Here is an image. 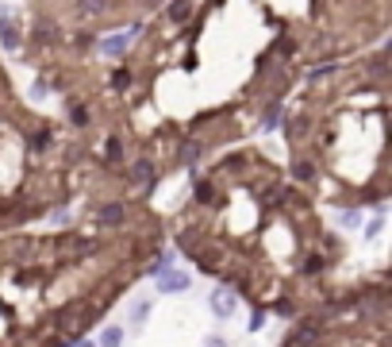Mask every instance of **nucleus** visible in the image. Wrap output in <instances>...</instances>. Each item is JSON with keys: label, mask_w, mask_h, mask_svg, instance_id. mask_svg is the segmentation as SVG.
I'll return each instance as SVG.
<instances>
[{"label": "nucleus", "mask_w": 392, "mask_h": 347, "mask_svg": "<svg viewBox=\"0 0 392 347\" xmlns=\"http://www.w3.org/2000/svg\"><path fill=\"white\" fill-rule=\"evenodd\" d=\"M204 347H227V340H223V336H208Z\"/></svg>", "instance_id": "2eb2a0df"}, {"label": "nucleus", "mask_w": 392, "mask_h": 347, "mask_svg": "<svg viewBox=\"0 0 392 347\" xmlns=\"http://www.w3.org/2000/svg\"><path fill=\"white\" fill-rule=\"evenodd\" d=\"M73 347H97L92 340H73Z\"/></svg>", "instance_id": "dca6fc26"}, {"label": "nucleus", "mask_w": 392, "mask_h": 347, "mask_svg": "<svg viewBox=\"0 0 392 347\" xmlns=\"http://www.w3.org/2000/svg\"><path fill=\"white\" fill-rule=\"evenodd\" d=\"M154 282H158V294H185V289H193V278L177 266H161Z\"/></svg>", "instance_id": "6e6552de"}, {"label": "nucleus", "mask_w": 392, "mask_h": 347, "mask_svg": "<svg viewBox=\"0 0 392 347\" xmlns=\"http://www.w3.org/2000/svg\"><path fill=\"white\" fill-rule=\"evenodd\" d=\"M0 46H4L8 54H20L27 46V31L12 12H0Z\"/></svg>", "instance_id": "39448f33"}, {"label": "nucleus", "mask_w": 392, "mask_h": 347, "mask_svg": "<svg viewBox=\"0 0 392 347\" xmlns=\"http://www.w3.org/2000/svg\"><path fill=\"white\" fill-rule=\"evenodd\" d=\"M97 347H123V324H108V328H104Z\"/></svg>", "instance_id": "9d476101"}, {"label": "nucleus", "mask_w": 392, "mask_h": 347, "mask_svg": "<svg viewBox=\"0 0 392 347\" xmlns=\"http://www.w3.org/2000/svg\"><path fill=\"white\" fill-rule=\"evenodd\" d=\"M193 16H196V0H166L161 4V24L166 27H185V24H193Z\"/></svg>", "instance_id": "0eeeda50"}, {"label": "nucleus", "mask_w": 392, "mask_h": 347, "mask_svg": "<svg viewBox=\"0 0 392 347\" xmlns=\"http://www.w3.org/2000/svg\"><path fill=\"white\" fill-rule=\"evenodd\" d=\"M381 232H385V217H373V220L366 224V239H377Z\"/></svg>", "instance_id": "ddd939ff"}, {"label": "nucleus", "mask_w": 392, "mask_h": 347, "mask_svg": "<svg viewBox=\"0 0 392 347\" xmlns=\"http://www.w3.org/2000/svg\"><path fill=\"white\" fill-rule=\"evenodd\" d=\"M73 27H104L112 20H123L120 0H70Z\"/></svg>", "instance_id": "f257e3e1"}, {"label": "nucleus", "mask_w": 392, "mask_h": 347, "mask_svg": "<svg viewBox=\"0 0 392 347\" xmlns=\"http://www.w3.org/2000/svg\"><path fill=\"white\" fill-rule=\"evenodd\" d=\"M123 170H127V182L135 185V190H147V193L154 190V185L161 182V174H166L158 158H154V155H147V151L135 155V158H127V166H123Z\"/></svg>", "instance_id": "7ed1b4c3"}, {"label": "nucleus", "mask_w": 392, "mask_h": 347, "mask_svg": "<svg viewBox=\"0 0 392 347\" xmlns=\"http://www.w3.org/2000/svg\"><path fill=\"white\" fill-rule=\"evenodd\" d=\"M139 31H108V35H97V51L92 54H104V58H127L131 43H135Z\"/></svg>", "instance_id": "20e7f679"}, {"label": "nucleus", "mask_w": 392, "mask_h": 347, "mask_svg": "<svg viewBox=\"0 0 392 347\" xmlns=\"http://www.w3.org/2000/svg\"><path fill=\"white\" fill-rule=\"evenodd\" d=\"M262 324H265V309H254V316H250V328L258 332V328H262Z\"/></svg>", "instance_id": "4468645a"}, {"label": "nucleus", "mask_w": 392, "mask_h": 347, "mask_svg": "<svg viewBox=\"0 0 392 347\" xmlns=\"http://www.w3.org/2000/svg\"><path fill=\"white\" fill-rule=\"evenodd\" d=\"M123 220H127V204L123 201H104L97 209V224H104V228H120Z\"/></svg>", "instance_id": "1a4fd4ad"}, {"label": "nucleus", "mask_w": 392, "mask_h": 347, "mask_svg": "<svg viewBox=\"0 0 392 347\" xmlns=\"http://www.w3.org/2000/svg\"><path fill=\"white\" fill-rule=\"evenodd\" d=\"M339 224H342V228H358V224H361V209H358V204H346V209L339 212Z\"/></svg>", "instance_id": "9b49d317"}, {"label": "nucleus", "mask_w": 392, "mask_h": 347, "mask_svg": "<svg viewBox=\"0 0 392 347\" xmlns=\"http://www.w3.org/2000/svg\"><path fill=\"white\" fill-rule=\"evenodd\" d=\"M150 309H154V301H139L135 309H131V324H142L150 316Z\"/></svg>", "instance_id": "f8f14e48"}, {"label": "nucleus", "mask_w": 392, "mask_h": 347, "mask_svg": "<svg viewBox=\"0 0 392 347\" xmlns=\"http://www.w3.org/2000/svg\"><path fill=\"white\" fill-rule=\"evenodd\" d=\"M208 309H212L216 321H231L235 309H238V294H235V289L227 286V282H223V286H216L212 294H208Z\"/></svg>", "instance_id": "423d86ee"}, {"label": "nucleus", "mask_w": 392, "mask_h": 347, "mask_svg": "<svg viewBox=\"0 0 392 347\" xmlns=\"http://www.w3.org/2000/svg\"><path fill=\"white\" fill-rule=\"evenodd\" d=\"M89 158L100 166V170L116 174V170L127 166V139H123L116 128H108V131H104V139H100V147H92Z\"/></svg>", "instance_id": "f03ea898"}]
</instances>
